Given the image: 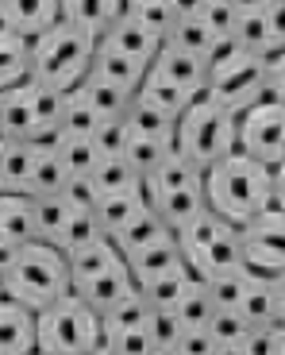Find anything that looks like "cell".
Here are the masks:
<instances>
[{"instance_id": "f35d334b", "label": "cell", "mask_w": 285, "mask_h": 355, "mask_svg": "<svg viewBox=\"0 0 285 355\" xmlns=\"http://www.w3.org/2000/svg\"><path fill=\"white\" fill-rule=\"evenodd\" d=\"M50 143L58 147V155H62L66 170H70L73 178H89L93 170L100 166V159H104L93 139H50Z\"/></svg>"}, {"instance_id": "f1b7e54d", "label": "cell", "mask_w": 285, "mask_h": 355, "mask_svg": "<svg viewBox=\"0 0 285 355\" xmlns=\"http://www.w3.org/2000/svg\"><path fill=\"white\" fill-rule=\"evenodd\" d=\"M77 93L85 101H89L93 108L100 112V120H116V116H127V108H131L135 93H127V89L112 85V81L97 78V73H89V78L77 85Z\"/></svg>"}, {"instance_id": "9c48e42d", "label": "cell", "mask_w": 285, "mask_h": 355, "mask_svg": "<svg viewBox=\"0 0 285 355\" xmlns=\"http://www.w3.org/2000/svg\"><path fill=\"white\" fill-rule=\"evenodd\" d=\"M266 62L270 58H262V54H232L228 62L212 66L208 70V89L205 97H212L216 105H223L228 112L243 116L250 112L255 105H262V101H270L266 93Z\"/></svg>"}, {"instance_id": "f5cc1de1", "label": "cell", "mask_w": 285, "mask_h": 355, "mask_svg": "<svg viewBox=\"0 0 285 355\" xmlns=\"http://www.w3.org/2000/svg\"><path fill=\"white\" fill-rule=\"evenodd\" d=\"M212 355H247V352H243V340H239V344H216Z\"/></svg>"}, {"instance_id": "7dc6e473", "label": "cell", "mask_w": 285, "mask_h": 355, "mask_svg": "<svg viewBox=\"0 0 285 355\" xmlns=\"http://www.w3.org/2000/svg\"><path fill=\"white\" fill-rule=\"evenodd\" d=\"M266 93H270V101L285 105V51L270 54V62H266Z\"/></svg>"}, {"instance_id": "bcb514c9", "label": "cell", "mask_w": 285, "mask_h": 355, "mask_svg": "<svg viewBox=\"0 0 285 355\" xmlns=\"http://www.w3.org/2000/svg\"><path fill=\"white\" fill-rule=\"evenodd\" d=\"M181 355H212L216 352V336L208 329H185L178 340Z\"/></svg>"}, {"instance_id": "e0dca14e", "label": "cell", "mask_w": 285, "mask_h": 355, "mask_svg": "<svg viewBox=\"0 0 285 355\" xmlns=\"http://www.w3.org/2000/svg\"><path fill=\"white\" fill-rule=\"evenodd\" d=\"M151 70L162 73L166 81H174L178 89H185L189 97H205V89H208V66H205V58H196V54L181 51V46L162 43V51H158V58H154Z\"/></svg>"}, {"instance_id": "484cf974", "label": "cell", "mask_w": 285, "mask_h": 355, "mask_svg": "<svg viewBox=\"0 0 285 355\" xmlns=\"http://www.w3.org/2000/svg\"><path fill=\"white\" fill-rule=\"evenodd\" d=\"M70 182H73V174L66 170L58 147L43 143L39 147V159H35V174H31V197H58L70 189Z\"/></svg>"}, {"instance_id": "d4e9b609", "label": "cell", "mask_w": 285, "mask_h": 355, "mask_svg": "<svg viewBox=\"0 0 285 355\" xmlns=\"http://www.w3.org/2000/svg\"><path fill=\"white\" fill-rule=\"evenodd\" d=\"M93 73L104 78V81H112V85H120V89H127V93H139L142 78H147L151 70H147L142 62H135V58H127V54H120V51H112V46L100 43L97 46V62H93Z\"/></svg>"}, {"instance_id": "52a82bcc", "label": "cell", "mask_w": 285, "mask_h": 355, "mask_svg": "<svg viewBox=\"0 0 285 355\" xmlns=\"http://www.w3.org/2000/svg\"><path fill=\"white\" fill-rule=\"evenodd\" d=\"M178 240L189 270H196L201 278H216L247 266V259H243V228L223 220L212 209L205 216H196L185 232H178Z\"/></svg>"}, {"instance_id": "3957f363", "label": "cell", "mask_w": 285, "mask_h": 355, "mask_svg": "<svg viewBox=\"0 0 285 355\" xmlns=\"http://www.w3.org/2000/svg\"><path fill=\"white\" fill-rule=\"evenodd\" d=\"M142 193L151 201V209L169 224L174 232H185L196 216L208 213L205 197V170L189 162L181 151H174L154 174H147Z\"/></svg>"}, {"instance_id": "4fadbf2b", "label": "cell", "mask_w": 285, "mask_h": 355, "mask_svg": "<svg viewBox=\"0 0 285 355\" xmlns=\"http://www.w3.org/2000/svg\"><path fill=\"white\" fill-rule=\"evenodd\" d=\"M54 24H62V0H0V27L8 31L39 39Z\"/></svg>"}, {"instance_id": "816d5d0a", "label": "cell", "mask_w": 285, "mask_h": 355, "mask_svg": "<svg viewBox=\"0 0 285 355\" xmlns=\"http://www.w3.org/2000/svg\"><path fill=\"white\" fill-rule=\"evenodd\" d=\"M274 293H277V324H285V275H274Z\"/></svg>"}, {"instance_id": "b9f144b4", "label": "cell", "mask_w": 285, "mask_h": 355, "mask_svg": "<svg viewBox=\"0 0 285 355\" xmlns=\"http://www.w3.org/2000/svg\"><path fill=\"white\" fill-rule=\"evenodd\" d=\"M208 332L216 336V344H239V340L250 332V324H247V317H243L239 309H216Z\"/></svg>"}, {"instance_id": "c3c4849f", "label": "cell", "mask_w": 285, "mask_h": 355, "mask_svg": "<svg viewBox=\"0 0 285 355\" xmlns=\"http://www.w3.org/2000/svg\"><path fill=\"white\" fill-rule=\"evenodd\" d=\"M270 31H274V54L285 51V0H270Z\"/></svg>"}, {"instance_id": "7c38bea8", "label": "cell", "mask_w": 285, "mask_h": 355, "mask_svg": "<svg viewBox=\"0 0 285 355\" xmlns=\"http://www.w3.org/2000/svg\"><path fill=\"white\" fill-rule=\"evenodd\" d=\"M31 352H39V313L16 297H4L0 302V355Z\"/></svg>"}, {"instance_id": "7bdbcfd3", "label": "cell", "mask_w": 285, "mask_h": 355, "mask_svg": "<svg viewBox=\"0 0 285 355\" xmlns=\"http://www.w3.org/2000/svg\"><path fill=\"white\" fill-rule=\"evenodd\" d=\"M243 0H208L201 19L212 27V35H235V19H239Z\"/></svg>"}, {"instance_id": "8d00e7d4", "label": "cell", "mask_w": 285, "mask_h": 355, "mask_svg": "<svg viewBox=\"0 0 285 355\" xmlns=\"http://www.w3.org/2000/svg\"><path fill=\"white\" fill-rule=\"evenodd\" d=\"M135 97L151 101L154 108H162V112H169V116H178V120H181V112H185V108L196 101V97H189L185 89H178L174 81H166L162 73H154V70L142 78V85H139V93H135Z\"/></svg>"}, {"instance_id": "11a10c76", "label": "cell", "mask_w": 285, "mask_h": 355, "mask_svg": "<svg viewBox=\"0 0 285 355\" xmlns=\"http://www.w3.org/2000/svg\"><path fill=\"white\" fill-rule=\"evenodd\" d=\"M277 355H285V324H277Z\"/></svg>"}, {"instance_id": "ffe728a7", "label": "cell", "mask_w": 285, "mask_h": 355, "mask_svg": "<svg viewBox=\"0 0 285 355\" xmlns=\"http://www.w3.org/2000/svg\"><path fill=\"white\" fill-rule=\"evenodd\" d=\"M235 43L247 54H274V31H270V0H243L235 19Z\"/></svg>"}, {"instance_id": "f546056e", "label": "cell", "mask_w": 285, "mask_h": 355, "mask_svg": "<svg viewBox=\"0 0 285 355\" xmlns=\"http://www.w3.org/2000/svg\"><path fill=\"white\" fill-rule=\"evenodd\" d=\"M124 263V251L116 248V240H100L93 243V248H81L70 255V266H73V290H77L81 282H89V278L104 275V270H112V266Z\"/></svg>"}, {"instance_id": "4dcf8cb0", "label": "cell", "mask_w": 285, "mask_h": 355, "mask_svg": "<svg viewBox=\"0 0 285 355\" xmlns=\"http://www.w3.org/2000/svg\"><path fill=\"white\" fill-rule=\"evenodd\" d=\"M100 124H104V120H100V112L85 97H81L77 89H73V93H66L62 124H58V135H54V139H93Z\"/></svg>"}, {"instance_id": "44dd1931", "label": "cell", "mask_w": 285, "mask_h": 355, "mask_svg": "<svg viewBox=\"0 0 285 355\" xmlns=\"http://www.w3.org/2000/svg\"><path fill=\"white\" fill-rule=\"evenodd\" d=\"M124 259H127V266H131V275H135V282H139V290L147 282H154L158 275H166V270H174V266L185 263L178 236H166V240L151 243V248H142V251H131V255H124Z\"/></svg>"}, {"instance_id": "74e56055", "label": "cell", "mask_w": 285, "mask_h": 355, "mask_svg": "<svg viewBox=\"0 0 285 355\" xmlns=\"http://www.w3.org/2000/svg\"><path fill=\"white\" fill-rule=\"evenodd\" d=\"M108 240L104 224H100L97 209H73L70 213V224H66V236H62V251L66 255H73V251L81 248H93V243Z\"/></svg>"}, {"instance_id": "7a4b0ae2", "label": "cell", "mask_w": 285, "mask_h": 355, "mask_svg": "<svg viewBox=\"0 0 285 355\" xmlns=\"http://www.w3.org/2000/svg\"><path fill=\"white\" fill-rule=\"evenodd\" d=\"M270 193H274V170L266 162L250 159V155L235 151L212 170H205V197L208 209L220 213L232 224H250L255 216L266 213Z\"/></svg>"}, {"instance_id": "ac0fdd59", "label": "cell", "mask_w": 285, "mask_h": 355, "mask_svg": "<svg viewBox=\"0 0 285 355\" xmlns=\"http://www.w3.org/2000/svg\"><path fill=\"white\" fill-rule=\"evenodd\" d=\"M135 290H139V282H135L131 266H127V259H124L120 266H112V270H104V275L89 278V282H81L73 293H77L81 302H89L93 309L104 317V313H112L120 302H127Z\"/></svg>"}, {"instance_id": "d590c367", "label": "cell", "mask_w": 285, "mask_h": 355, "mask_svg": "<svg viewBox=\"0 0 285 355\" xmlns=\"http://www.w3.org/2000/svg\"><path fill=\"white\" fill-rule=\"evenodd\" d=\"M216 39H220V35H212V27H208L201 16H196V19H174V27L166 31V43L169 46H181V51L205 58V66H208V54H212Z\"/></svg>"}, {"instance_id": "5b68a950", "label": "cell", "mask_w": 285, "mask_h": 355, "mask_svg": "<svg viewBox=\"0 0 285 355\" xmlns=\"http://www.w3.org/2000/svg\"><path fill=\"white\" fill-rule=\"evenodd\" d=\"M178 151L201 170H212L228 155L239 151V116L216 105L212 97H196L178 120Z\"/></svg>"}, {"instance_id": "60d3db41", "label": "cell", "mask_w": 285, "mask_h": 355, "mask_svg": "<svg viewBox=\"0 0 285 355\" xmlns=\"http://www.w3.org/2000/svg\"><path fill=\"white\" fill-rule=\"evenodd\" d=\"M100 155H127L131 147V124H127V116H116V120H104L93 135Z\"/></svg>"}, {"instance_id": "6f0895ef", "label": "cell", "mask_w": 285, "mask_h": 355, "mask_svg": "<svg viewBox=\"0 0 285 355\" xmlns=\"http://www.w3.org/2000/svg\"><path fill=\"white\" fill-rule=\"evenodd\" d=\"M31 355H46V352H31Z\"/></svg>"}, {"instance_id": "6da1fadb", "label": "cell", "mask_w": 285, "mask_h": 355, "mask_svg": "<svg viewBox=\"0 0 285 355\" xmlns=\"http://www.w3.org/2000/svg\"><path fill=\"white\" fill-rule=\"evenodd\" d=\"M0 293L31 305L35 313L50 309L54 302H62V297L73 293L70 255L43 240L8 251L4 263H0Z\"/></svg>"}, {"instance_id": "277c9868", "label": "cell", "mask_w": 285, "mask_h": 355, "mask_svg": "<svg viewBox=\"0 0 285 355\" xmlns=\"http://www.w3.org/2000/svg\"><path fill=\"white\" fill-rule=\"evenodd\" d=\"M97 46L100 39L85 27L70 24H54L50 31L35 39V78L50 89H62V93H73L81 81L93 73V62H97Z\"/></svg>"}, {"instance_id": "9f6ffc18", "label": "cell", "mask_w": 285, "mask_h": 355, "mask_svg": "<svg viewBox=\"0 0 285 355\" xmlns=\"http://www.w3.org/2000/svg\"><path fill=\"white\" fill-rule=\"evenodd\" d=\"M93 355H116V352H112V347H97Z\"/></svg>"}, {"instance_id": "4316f807", "label": "cell", "mask_w": 285, "mask_h": 355, "mask_svg": "<svg viewBox=\"0 0 285 355\" xmlns=\"http://www.w3.org/2000/svg\"><path fill=\"white\" fill-rule=\"evenodd\" d=\"M127 124H131V139H174L178 135V116L154 108L151 101L135 97L127 108Z\"/></svg>"}, {"instance_id": "5bb4252c", "label": "cell", "mask_w": 285, "mask_h": 355, "mask_svg": "<svg viewBox=\"0 0 285 355\" xmlns=\"http://www.w3.org/2000/svg\"><path fill=\"white\" fill-rule=\"evenodd\" d=\"M39 240V224H35V197L31 193H4L0 197V251L24 248V243Z\"/></svg>"}, {"instance_id": "8fae6325", "label": "cell", "mask_w": 285, "mask_h": 355, "mask_svg": "<svg viewBox=\"0 0 285 355\" xmlns=\"http://www.w3.org/2000/svg\"><path fill=\"white\" fill-rule=\"evenodd\" d=\"M243 259L259 275H285V213L266 209L243 224Z\"/></svg>"}, {"instance_id": "ee69618b", "label": "cell", "mask_w": 285, "mask_h": 355, "mask_svg": "<svg viewBox=\"0 0 285 355\" xmlns=\"http://www.w3.org/2000/svg\"><path fill=\"white\" fill-rule=\"evenodd\" d=\"M243 352L247 355H277V324H270V329H250L243 336Z\"/></svg>"}, {"instance_id": "603a6c76", "label": "cell", "mask_w": 285, "mask_h": 355, "mask_svg": "<svg viewBox=\"0 0 285 355\" xmlns=\"http://www.w3.org/2000/svg\"><path fill=\"white\" fill-rule=\"evenodd\" d=\"M124 12H127V0H62V19L93 31L97 39L116 24Z\"/></svg>"}, {"instance_id": "30bf717a", "label": "cell", "mask_w": 285, "mask_h": 355, "mask_svg": "<svg viewBox=\"0 0 285 355\" xmlns=\"http://www.w3.org/2000/svg\"><path fill=\"white\" fill-rule=\"evenodd\" d=\"M239 151L277 170L285 162V105L262 101L239 116Z\"/></svg>"}, {"instance_id": "836d02e7", "label": "cell", "mask_w": 285, "mask_h": 355, "mask_svg": "<svg viewBox=\"0 0 285 355\" xmlns=\"http://www.w3.org/2000/svg\"><path fill=\"white\" fill-rule=\"evenodd\" d=\"M216 309L220 305L212 302V293H208V282L201 275L193 278V286L185 290V297L178 302V320H181V329H208L212 324V317H216Z\"/></svg>"}, {"instance_id": "2e32d148", "label": "cell", "mask_w": 285, "mask_h": 355, "mask_svg": "<svg viewBox=\"0 0 285 355\" xmlns=\"http://www.w3.org/2000/svg\"><path fill=\"white\" fill-rule=\"evenodd\" d=\"M35 39L19 35V31H8L0 27V93L4 89H24L35 85Z\"/></svg>"}, {"instance_id": "9a60e30c", "label": "cell", "mask_w": 285, "mask_h": 355, "mask_svg": "<svg viewBox=\"0 0 285 355\" xmlns=\"http://www.w3.org/2000/svg\"><path fill=\"white\" fill-rule=\"evenodd\" d=\"M100 43L112 46V51H120V54H127V58H135V62H142L147 70H151L166 39L154 35L151 27H142L135 16H127V12H124V16H120L116 24L108 27L104 35H100Z\"/></svg>"}, {"instance_id": "7402d4cb", "label": "cell", "mask_w": 285, "mask_h": 355, "mask_svg": "<svg viewBox=\"0 0 285 355\" xmlns=\"http://www.w3.org/2000/svg\"><path fill=\"white\" fill-rule=\"evenodd\" d=\"M235 309L247 317L250 329H270L277 324V293H274V275H259L250 270L247 290H243V302Z\"/></svg>"}, {"instance_id": "d6a6232c", "label": "cell", "mask_w": 285, "mask_h": 355, "mask_svg": "<svg viewBox=\"0 0 285 355\" xmlns=\"http://www.w3.org/2000/svg\"><path fill=\"white\" fill-rule=\"evenodd\" d=\"M193 278H196V270H189V263H181V266H174V270H166V275H158L154 282H147L142 293H147V302H151L154 309H178V302L185 297Z\"/></svg>"}, {"instance_id": "f6af8a7d", "label": "cell", "mask_w": 285, "mask_h": 355, "mask_svg": "<svg viewBox=\"0 0 285 355\" xmlns=\"http://www.w3.org/2000/svg\"><path fill=\"white\" fill-rule=\"evenodd\" d=\"M66 201L73 209H97L100 205V189L93 186V178H73L70 189H66Z\"/></svg>"}, {"instance_id": "cb8c5ba5", "label": "cell", "mask_w": 285, "mask_h": 355, "mask_svg": "<svg viewBox=\"0 0 285 355\" xmlns=\"http://www.w3.org/2000/svg\"><path fill=\"white\" fill-rule=\"evenodd\" d=\"M93 186L100 189V197H116V193H139L147 178L135 170V162L127 155H104L100 166L93 170Z\"/></svg>"}, {"instance_id": "83f0119b", "label": "cell", "mask_w": 285, "mask_h": 355, "mask_svg": "<svg viewBox=\"0 0 285 355\" xmlns=\"http://www.w3.org/2000/svg\"><path fill=\"white\" fill-rule=\"evenodd\" d=\"M166 236H178V232L169 228V224H166V220H162V216L151 209V201H147V209H142V213L135 216V220H131V224H127V228L116 236V248L124 251V255H131V251L151 248V243L166 240Z\"/></svg>"}, {"instance_id": "ba28073f", "label": "cell", "mask_w": 285, "mask_h": 355, "mask_svg": "<svg viewBox=\"0 0 285 355\" xmlns=\"http://www.w3.org/2000/svg\"><path fill=\"white\" fill-rule=\"evenodd\" d=\"M104 347V317L77 293L39 313V352L46 355H93Z\"/></svg>"}, {"instance_id": "8992f818", "label": "cell", "mask_w": 285, "mask_h": 355, "mask_svg": "<svg viewBox=\"0 0 285 355\" xmlns=\"http://www.w3.org/2000/svg\"><path fill=\"white\" fill-rule=\"evenodd\" d=\"M66 93L50 89L43 81L24 89H4L0 93V135L4 139H31V143H50L62 124Z\"/></svg>"}, {"instance_id": "f907efd6", "label": "cell", "mask_w": 285, "mask_h": 355, "mask_svg": "<svg viewBox=\"0 0 285 355\" xmlns=\"http://www.w3.org/2000/svg\"><path fill=\"white\" fill-rule=\"evenodd\" d=\"M266 209H282V213H285V162L274 170V193H270Z\"/></svg>"}, {"instance_id": "ab89813d", "label": "cell", "mask_w": 285, "mask_h": 355, "mask_svg": "<svg viewBox=\"0 0 285 355\" xmlns=\"http://www.w3.org/2000/svg\"><path fill=\"white\" fill-rule=\"evenodd\" d=\"M174 151H178V143H174V139H131V147H127V159H131L135 170L147 178V174H154V170H158Z\"/></svg>"}, {"instance_id": "681fc988", "label": "cell", "mask_w": 285, "mask_h": 355, "mask_svg": "<svg viewBox=\"0 0 285 355\" xmlns=\"http://www.w3.org/2000/svg\"><path fill=\"white\" fill-rule=\"evenodd\" d=\"M208 0H169V8H174V16L178 19H196L201 12H205Z\"/></svg>"}, {"instance_id": "1f68e13d", "label": "cell", "mask_w": 285, "mask_h": 355, "mask_svg": "<svg viewBox=\"0 0 285 355\" xmlns=\"http://www.w3.org/2000/svg\"><path fill=\"white\" fill-rule=\"evenodd\" d=\"M147 209V193H116V197H100V205H97V216H100V224H104V232H108V240H116L120 232L127 228V224L135 220V216Z\"/></svg>"}, {"instance_id": "db71d44e", "label": "cell", "mask_w": 285, "mask_h": 355, "mask_svg": "<svg viewBox=\"0 0 285 355\" xmlns=\"http://www.w3.org/2000/svg\"><path fill=\"white\" fill-rule=\"evenodd\" d=\"M151 355H181V347L178 344H162V347H154Z\"/></svg>"}, {"instance_id": "d6986e66", "label": "cell", "mask_w": 285, "mask_h": 355, "mask_svg": "<svg viewBox=\"0 0 285 355\" xmlns=\"http://www.w3.org/2000/svg\"><path fill=\"white\" fill-rule=\"evenodd\" d=\"M43 143L31 139H0V189L4 193H31V174Z\"/></svg>"}, {"instance_id": "e575fe53", "label": "cell", "mask_w": 285, "mask_h": 355, "mask_svg": "<svg viewBox=\"0 0 285 355\" xmlns=\"http://www.w3.org/2000/svg\"><path fill=\"white\" fill-rule=\"evenodd\" d=\"M73 205L66 201V193L58 197H35V224H39V240L62 248V236H66V224H70Z\"/></svg>"}]
</instances>
